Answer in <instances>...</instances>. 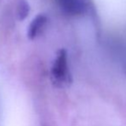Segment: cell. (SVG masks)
Segmentation results:
<instances>
[{"instance_id": "1", "label": "cell", "mask_w": 126, "mask_h": 126, "mask_svg": "<svg viewBox=\"0 0 126 126\" xmlns=\"http://www.w3.org/2000/svg\"><path fill=\"white\" fill-rule=\"evenodd\" d=\"M51 81L57 87H64L71 82V75L68 63V53L65 49L58 51L51 70Z\"/></svg>"}, {"instance_id": "2", "label": "cell", "mask_w": 126, "mask_h": 126, "mask_svg": "<svg viewBox=\"0 0 126 126\" xmlns=\"http://www.w3.org/2000/svg\"><path fill=\"white\" fill-rule=\"evenodd\" d=\"M57 2L62 11L70 16L82 15L86 11L85 0H57Z\"/></svg>"}, {"instance_id": "3", "label": "cell", "mask_w": 126, "mask_h": 126, "mask_svg": "<svg viewBox=\"0 0 126 126\" xmlns=\"http://www.w3.org/2000/svg\"><path fill=\"white\" fill-rule=\"evenodd\" d=\"M48 22V18L44 14H40L36 17L33 19L30 25L28 26V37L30 40H34L38 36H40V33L46 28Z\"/></svg>"}, {"instance_id": "4", "label": "cell", "mask_w": 126, "mask_h": 126, "mask_svg": "<svg viewBox=\"0 0 126 126\" xmlns=\"http://www.w3.org/2000/svg\"><path fill=\"white\" fill-rule=\"evenodd\" d=\"M29 4L25 0H21L17 5V16L20 21H23L29 14Z\"/></svg>"}]
</instances>
